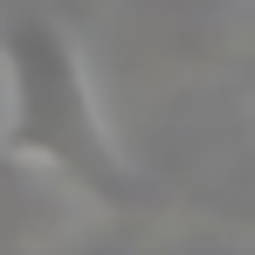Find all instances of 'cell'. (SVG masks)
I'll use <instances>...</instances> for the list:
<instances>
[{
  "label": "cell",
  "instance_id": "1",
  "mask_svg": "<svg viewBox=\"0 0 255 255\" xmlns=\"http://www.w3.org/2000/svg\"><path fill=\"white\" fill-rule=\"evenodd\" d=\"M7 159H35L55 166L62 179H76L83 193L125 207L131 200V172L125 152L111 145V131L97 118V97L83 76V48L55 14H14L7 28Z\"/></svg>",
  "mask_w": 255,
  "mask_h": 255
}]
</instances>
